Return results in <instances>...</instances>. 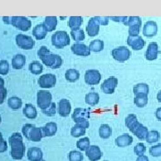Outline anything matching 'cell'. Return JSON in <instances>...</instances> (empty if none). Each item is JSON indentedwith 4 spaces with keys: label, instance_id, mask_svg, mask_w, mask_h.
<instances>
[{
    "label": "cell",
    "instance_id": "cell-3",
    "mask_svg": "<svg viewBox=\"0 0 161 161\" xmlns=\"http://www.w3.org/2000/svg\"><path fill=\"white\" fill-rule=\"evenodd\" d=\"M11 146L10 155L14 159H22L25 153V145L23 143V136L19 132H14L8 139Z\"/></svg>",
    "mask_w": 161,
    "mask_h": 161
},
{
    "label": "cell",
    "instance_id": "cell-41",
    "mask_svg": "<svg viewBox=\"0 0 161 161\" xmlns=\"http://www.w3.org/2000/svg\"><path fill=\"white\" fill-rule=\"evenodd\" d=\"M85 132H86L85 128L80 126V125H75V126L71 129V134L73 137H75V138H78V137L84 135Z\"/></svg>",
    "mask_w": 161,
    "mask_h": 161
},
{
    "label": "cell",
    "instance_id": "cell-57",
    "mask_svg": "<svg viewBox=\"0 0 161 161\" xmlns=\"http://www.w3.org/2000/svg\"><path fill=\"white\" fill-rule=\"evenodd\" d=\"M104 161H108V160H104Z\"/></svg>",
    "mask_w": 161,
    "mask_h": 161
},
{
    "label": "cell",
    "instance_id": "cell-5",
    "mask_svg": "<svg viewBox=\"0 0 161 161\" xmlns=\"http://www.w3.org/2000/svg\"><path fill=\"white\" fill-rule=\"evenodd\" d=\"M90 117H91V112L87 108H77L73 113V120L75 121V125H80L85 129L90 126V122H89Z\"/></svg>",
    "mask_w": 161,
    "mask_h": 161
},
{
    "label": "cell",
    "instance_id": "cell-2",
    "mask_svg": "<svg viewBox=\"0 0 161 161\" xmlns=\"http://www.w3.org/2000/svg\"><path fill=\"white\" fill-rule=\"evenodd\" d=\"M125 125L128 129L140 140H146V137L149 133L147 127L142 125L137 119V116L134 114H130L125 118Z\"/></svg>",
    "mask_w": 161,
    "mask_h": 161
},
{
    "label": "cell",
    "instance_id": "cell-19",
    "mask_svg": "<svg viewBox=\"0 0 161 161\" xmlns=\"http://www.w3.org/2000/svg\"><path fill=\"white\" fill-rule=\"evenodd\" d=\"M72 51L76 56H80V57H88L91 54V50L89 48V47H87L83 43H75L72 47H71Z\"/></svg>",
    "mask_w": 161,
    "mask_h": 161
},
{
    "label": "cell",
    "instance_id": "cell-32",
    "mask_svg": "<svg viewBox=\"0 0 161 161\" xmlns=\"http://www.w3.org/2000/svg\"><path fill=\"white\" fill-rule=\"evenodd\" d=\"M29 70L30 72L33 75H40L43 72V65L39 61H33L30 64Z\"/></svg>",
    "mask_w": 161,
    "mask_h": 161
},
{
    "label": "cell",
    "instance_id": "cell-13",
    "mask_svg": "<svg viewBox=\"0 0 161 161\" xmlns=\"http://www.w3.org/2000/svg\"><path fill=\"white\" fill-rule=\"evenodd\" d=\"M84 80H85V82L89 85H97L100 82L101 75L98 70H88L84 75Z\"/></svg>",
    "mask_w": 161,
    "mask_h": 161
},
{
    "label": "cell",
    "instance_id": "cell-23",
    "mask_svg": "<svg viewBox=\"0 0 161 161\" xmlns=\"http://www.w3.org/2000/svg\"><path fill=\"white\" fill-rule=\"evenodd\" d=\"M133 142L132 136H131L130 134H122L120 136H118L117 138L115 139V144L116 146L120 147V148H124V147H127L130 146Z\"/></svg>",
    "mask_w": 161,
    "mask_h": 161
},
{
    "label": "cell",
    "instance_id": "cell-42",
    "mask_svg": "<svg viewBox=\"0 0 161 161\" xmlns=\"http://www.w3.org/2000/svg\"><path fill=\"white\" fill-rule=\"evenodd\" d=\"M68 159L69 161H82L83 160V155L80 151L72 150L68 154Z\"/></svg>",
    "mask_w": 161,
    "mask_h": 161
},
{
    "label": "cell",
    "instance_id": "cell-17",
    "mask_svg": "<svg viewBox=\"0 0 161 161\" xmlns=\"http://www.w3.org/2000/svg\"><path fill=\"white\" fill-rule=\"evenodd\" d=\"M142 33L147 38H152L158 33V24L154 21H148L144 24Z\"/></svg>",
    "mask_w": 161,
    "mask_h": 161
},
{
    "label": "cell",
    "instance_id": "cell-8",
    "mask_svg": "<svg viewBox=\"0 0 161 161\" xmlns=\"http://www.w3.org/2000/svg\"><path fill=\"white\" fill-rule=\"evenodd\" d=\"M37 104L41 110L47 109L52 104V94L47 91H39L37 93Z\"/></svg>",
    "mask_w": 161,
    "mask_h": 161
},
{
    "label": "cell",
    "instance_id": "cell-48",
    "mask_svg": "<svg viewBox=\"0 0 161 161\" xmlns=\"http://www.w3.org/2000/svg\"><path fill=\"white\" fill-rule=\"evenodd\" d=\"M7 150V143L6 142L3 138L2 133L0 132V153H3Z\"/></svg>",
    "mask_w": 161,
    "mask_h": 161
},
{
    "label": "cell",
    "instance_id": "cell-24",
    "mask_svg": "<svg viewBox=\"0 0 161 161\" xmlns=\"http://www.w3.org/2000/svg\"><path fill=\"white\" fill-rule=\"evenodd\" d=\"M47 34V31L45 28L43 23H40L36 25L32 30V35L35 37V39L38 40H44Z\"/></svg>",
    "mask_w": 161,
    "mask_h": 161
},
{
    "label": "cell",
    "instance_id": "cell-18",
    "mask_svg": "<svg viewBox=\"0 0 161 161\" xmlns=\"http://www.w3.org/2000/svg\"><path fill=\"white\" fill-rule=\"evenodd\" d=\"M72 110V106L68 99L66 98H62L59 102H58V112L62 117H66L70 115Z\"/></svg>",
    "mask_w": 161,
    "mask_h": 161
},
{
    "label": "cell",
    "instance_id": "cell-50",
    "mask_svg": "<svg viewBox=\"0 0 161 161\" xmlns=\"http://www.w3.org/2000/svg\"><path fill=\"white\" fill-rule=\"evenodd\" d=\"M109 17L108 16H98V20L100 25H108L109 23Z\"/></svg>",
    "mask_w": 161,
    "mask_h": 161
},
{
    "label": "cell",
    "instance_id": "cell-22",
    "mask_svg": "<svg viewBox=\"0 0 161 161\" xmlns=\"http://www.w3.org/2000/svg\"><path fill=\"white\" fill-rule=\"evenodd\" d=\"M41 130H42L43 137H51L54 136L58 132V125L54 122H49L45 126L42 127Z\"/></svg>",
    "mask_w": 161,
    "mask_h": 161
},
{
    "label": "cell",
    "instance_id": "cell-14",
    "mask_svg": "<svg viewBox=\"0 0 161 161\" xmlns=\"http://www.w3.org/2000/svg\"><path fill=\"white\" fill-rule=\"evenodd\" d=\"M118 84V80L115 76H111L104 80L101 84V90L106 94H112L115 92V88Z\"/></svg>",
    "mask_w": 161,
    "mask_h": 161
},
{
    "label": "cell",
    "instance_id": "cell-46",
    "mask_svg": "<svg viewBox=\"0 0 161 161\" xmlns=\"http://www.w3.org/2000/svg\"><path fill=\"white\" fill-rule=\"evenodd\" d=\"M145 151H146V147H145V145L143 143L140 142V143L135 145V147H134V153L138 157L144 155Z\"/></svg>",
    "mask_w": 161,
    "mask_h": 161
},
{
    "label": "cell",
    "instance_id": "cell-39",
    "mask_svg": "<svg viewBox=\"0 0 161 161\" xmlns=\"http://www.w3.org/2000/svg\"><path fill=\"white\" fill-rule=\"evenodd\" d=\"M76 146L77 148L80 150V151H86L90 145V139L88 137H84V138L80 139L77 142H76Z\"/></svg>",
    "mask_w": 161,
    "mask_h": 161
},
{
    "label": "cell",
    "instance_id": "cell-25",
    "mask_svg": "<svg viewBox=\"0 0 161 161\" xmlns=\"http://www.w3.org/2000/svg\"><path fill=\"white\" fill-rule=\"evenodd\" d=\"M27 157L30 161H40L42 159L43 152L38 147H32L28 150Z\"/></svg>",
    "mask_w": 161,
    "mask_h": 161
},
{
    "label": "cell",
    "instance_id": "cell-43",
    "mask_svg": "<svg viewBox=\"0 0 161 161\" xmlns=\"http://www.w3.org/2000/svg\"><path fill=\"white\" fill-rule=\"evenodd\" d=\"M42 113L47 116H54L57 113V105L52 102V104L45 110H42Z\"/></svg>",
    "mask_w": 161,
    "mask_h": 161
},
{
    "label": "cell",
    "instance_id": "cell-51",
    "mask_svg": "<svg viewBox=\"0 0 161 161\" xmlns=\"http://www.w3.org/2000/svg\"><path fill=\"white\" fill-rule=\"evenodd\" d=\"M156 117H157V119L158 120L161 121V108H158V109L156 110Z\"/></svg>",
    "mask_w": 161,
    "mask_h": 161
},
{
    "label": "cell",
    "instance_id": "cell-44",
    "mask_svg": "<svg viewBox=\"0 0 161 161\" xmlns=\"http://www.w3.org/2000/svg\"><path fill=\"white\" fill-rule=\"evenodd\" d=\"M9 73V63L6 60L0 61V75H6Z\"/></svg>",
    "mask_w": 161,
    "mask_h": 161
},
{
    "label": "cell",
    "instance_id": "cell-1",
    "mask_svg": "<svg viewBox=\"0 0 161 161\" xmlns=\"http://www.w3.org/2000/svg\"><path fill=\"white\" fill-rule=\"evenodd\" d=\"M38 57L47 67L52 69H58L63 64V59L60 56L51 53L45 46L40 47L38 50Z\"/></svg>",
    "mask_w": 161,
    "mask_h": 161
},
{
    "label": "cell",
    "instance_id": "cell-11",
    "mask_svg": "<svg viewBox=\"0 0 161 161\" xmlns=\"http://www.w3.org/2000/svg\"><path fill=\"white\" fill-rule=\"evenodd\" d=\"M127 26H129V36H139L142 27V19L138 16H130L128 17Z\"/></svg>",
    "mask_w": 161,
    "mask_h": 161
},
{
    "label": "cell",
    "instance_id": "cell-15",
    "mask_svg": "<svg viewBox=\"0 0 161 161\" xmlns=\"http://www.w3.org/2000/svg\"><path fill=\"white\" fill-rule=\"evenodd\" d=\"M99 26H100V23L98 22V16H95V17H92L90 19V21L88 22L87 24L86 31L88 35L90 37H95L98 34V31H99Z\"/></svg>",
    "mask_w": 161,
    "mask_h": 161
},
{
    "label": "cell",
    "instance_id": "cell-28",
    "mask_svg": "<svg viewBox=\"0 0 161 161\" xmlns=\"http://www.w3.org/2000/svg\"><path fill=\"white\" fill-rule=\"evenodd\" d=\"M23 115H25L29 119H35L37 117V109L35 107L31 104H26L24 108H23Z\"/></svg>",
    "mask_w": 161,
    "mask_h": 161
},
{
    "label": "cell",
    "instance_id": "cell-10",
    "mask_svg": "<svg viewBox=\"0 0 161 161\" xmlns=\"http://www.w3.org/2000/svg\"><path fill=\"white\" fill-rule=\"evenodd\" d=\"M15 42L20 48L25 49V50L32 49L35 45V41L30 36L24 34H18L15 37Z\"/></svg>",
    "mask_w": 161,
    "mask_h": 161
},
{
    "label": "cell",
    "instance_id": "cell-31",
    "mask_svg": "<svg viewBox=\"0 0 161 161\" xmlns=\"http://www.w3.org/2000/svg\"><path fill=\"white\" fill-rule=\"evenodd\" d=\"M132 92L134 93V95H138V94L148 95L149 92H150V88H149V85L146 83H138L133 87Z\"/></svg>",
    "mask_w": 161,
    "mask_h": 161
},
{
    "label": "cell",
    "instance_id": "cell-6",
    "mask_svg": "<svg viewBox=\"0 0 161 161\" xmlns=\"http://www.w3.org/2000/svg\"><path fill=\"white\" fill-rule=\"evenodd\" d=\"M22 132L25 136V138L28 139L29 141L38 142H40L41 139L43 138L42 134V130L40 127H36L31 124H26L24 125L22 128Z\"/></svg>",
    "mask_w": 161,
    "mask_h": 161
},
{
    "label": "cell",
    "instance_id": "cell-45",
    "mask_svg": "<svg viewBox=\"0 0 161 161\" xmlns=\"http://www.w3.org/2000/svg\"><path fill=\"white\" fill-rule=\"evenodd\" d=\"M150 155L153 157H160L161 156V144L158 143L150 148Z\"/></svg>",
    "mask_w": 161,
    "mask_h": 161
},
{
    "label": "cell",
    "instance_id": "cell-30",
    "mask_svg": "<svg viewBox=\"0 0 161 161\" xmlns=\"http://www.w3.org/2000/svg\"><path fill=\"white\" fill-rule=\"evenodd\" d=\"M85 102L90 106H96L99 102V95L97 92H90L85 96Z\"/></svg>",
    "mask_w": 161,
    "mask_h": 161
},
{
    "label": "cell",
    "instance_id": "cell-37",
    "mask_svg": "<svg viewBox=\"0 0 161 161\" xmlns=\"http://www.w3.org/2000/svg\"><path fill=\"white\" fill-rule=\"evenodd\" d=\"M89 48L91 51L93 52H100L103 50L104 48V42L100 40H92L90 43Z\"/></svg>",
    "mask_w": 161,
    "mask_h": 161
},
{
    "label": "cell",
    "instance_id": "cell-47",
    "mask_svg": "<svg viewBox=\"0 0 161 161\" xmlns=\"http://www.w3.org/2000/svg\"><path fill=\"white\" fill-rule=\"evenodd\" d=\"M112 21L116 23H122L127 25L128 24V17L127 16H111L109 17Z\"/></svg>",
    "mask_w": 161,
    "mask_h": 161
},
{
    "label": "cell",
    "instance_id": "cell-34",
    "mask_svg": "<svg viewBox=\"0 0 161 161\" xmlns=\"http://www.w3.org/2000/svg\"><path fill=\"white\" fill-rule=\"evenodd\" d=\"M7 103H8V106H9L10 108H12V109L14 110H16L19 109V108L22 107L23 101H22V99L20 98L14 96V97H11L10 98H8Z\"/></svg>",
    "mask_w": 161,
    "mask_h": 161
},
{
    "label": "cell",
    "instance_id": "cell-40",
    "mask_svg": "<svg viewBox=\"0 0 161 161\" xmlns=\"http://www.w3.org/2000/svg\"><path fill=\"white\" fill-rule=\"evenodd\" d=\"M159 138H160L159 132L156 131V130H153V131L149 132L147 137H146V141H147L148 143H155V142L159 141Z\"/></svg>",
    "mask_w": 161,
    "mask_h": 161
},
{
    "label": "cell",
    "instance_id": "cell-21",
    "mask_svg": "<svg viewBox=\"0 0 161 161\" xmlns=\"http://www.w3.org/2000/svg\"><path fill=\"white\" fill-rule=\"evenodd\" d=\"M158 46L156 42H150V44L148 45V48L146 50L145 53V58L148 61H153L158 58Z\"/></svg>",
    "mask_w": 161,
    "mask_h": 161
},
{
    "label": "cell",
    "instance_id": "cell-9",
    "mask_svg": "<svg viewBox=\"0 0 161 161\" xmlns=\"http://www.w3.org/2000/svg\"><path fill=\"white\" fill-rule=\"evenodd\" d=\"M111 55H112L113 58L116 61L125 62L131 57V51L126 47L121 46L114 48L111 52Z\"/></svg>",
    "mask_w": 161,
    "mask_h": 161
},
{
    "label": "cell",
    "instance_id": "cell-4",
    "mask_svg": "<svg viewBox=\"0 0 161 161\" xmlns=\"http://www.w3.org/2000/svg\"><path fill=\"white\" fill-rule=\"evenodd\" d=\"M4 23L12 24L15 28L21 30L23 31H27L31 27V22L27 17L24 16H5L3 17Z\"/></svg>",
    "mask_w": 161,
    "mask_h": 161
},
{
    "label": "cell",
    "instance_id": "cell-27",
    "mask_svg": "<svg viewBox=\"0 0 161 161\" xmlns=\"http://www.w3.org/2000/svg\"><path fill=\"white\" fill-rule=\"evenodd\" d=\"M44 26L47 31V32L53 31L54 30L57 28L58 25V18L56 16H47L44 20Z\"/></svg>",
    "mask_w": 161,
    "mask_h": 161
},
{
    "label": "cell",
    "instance_id": "cell-53",
    "mask_svg": "<svg viewBox=\"0 0 161 161\" xmlns=\"http://www.w3.org/2000/svg\"><path fill=\"white\" fill-rule=\"evenodd\" d=\"M1 88H5V80L3 78L0 77V89Z\"/></svg>",
    "mask_w": 161,
    "mask_h": 161
},
{
    "label": "cell",
    "instance_id": "cell-33",
    "mask_svg": "<svg viewBox=\"0 0 161 161\" xmlns=\"http://www.w3.org/2000/svg\"><path fill=\"white\" fill-rule=\"evenodd\" d=\"M134 104L138 108H143L148 104V95L146 94H138L134 97Z\"/></svg>",
    "mask_w": 161,
    "mask_h": 161
},
{
    "label": "cell",
    "instance_id": "cell-29",
    "mask_svg": "<svg viewBox=\"0 0 161 161\" xmlns=\"http://www.w3.org/2000/svg\"><path fill=\"white\" fill-rule=\"evenodd\" d=\"M83 23V19L81 16H71L68 20V27L71 30L80 29Z\"/></svg>",
    "mask_w": 161,
    "mask_h": 161
},
{
    "label": "cell",
    "instance_id": "cell-20",
    "mask_svg": "<svg viewBox=\"0 0 161 161\" xmlns=\"http://www.w3.org/2000/svg\"><path fill=\"white\" fill-rule=\"evenodd\" d=\"M86 156L91 161H98L102 157V151L96 145H91L86 150Z\"/></svg>",
    "mask_w": 161,
    "mask_h": 161
},
{
    "label": "cell",
    "instance_id": "cell-36",
    "mask_svg": "<svg viewBox=\"0 0 161 161\" xmlns=\"http://www.w3.org/2000/svg\"><path fill=\"white\" fill-rule=\"evenodd\" d=\"M80 78V73L75 69H69L65 72V79L70 82H75Z\"/></svg>",
    "mask_w": 161,
    "mask_h": 161
},
{
    "label": "cell",
    "instance_id": "cell-35",
    "mask_svg": "<svg viewBox=\"0 0 161 161\" xmlns=\"http://www.w3.org/2000/svg\"><path fill=\"white\" fill-rule=\"evenodd\" d=\"M98 133L102 139H108L112 134V129L108 125H101L98 130Z\"/></svg>",
    "mask_w": 161,
    "mask_h": 161
},
{
    "label": "cell",
    "instance_id": "cell-56",
    "mask_svg": "<svg viewBox=\"0 0 161 161\" xmlns=\"http://www.w3.org/2000/svg\"><path fill=\"white\" fill-rule=\"evenodd\" d=\"M40 161H46V160H44V159H41V160H40Z\"/></svg>",
    "mask_w": 161,
    "mask_h": 161
},
{
    "label": "cell",
    "instance_id": "cell-26",
    "mask_svg": "<svg viewBox=\"0 0 161 161\" xmlns=\"http://www.w3.org/2000/svg\"><path fill=\"white\" fill-rule=\"evenodd\" d=\"M26 62V58L22 54L15 55L12 59V66L14 69H22Z\"/></svg>",
    "mask_w": 161,
    "mask_h": 161
},
{
    "label": "cell",
    "instance_id": "cell-12",
    "mask_svg": "<svg viewBox=\"0 0 161 161\" xmlns=\"http://www.w3.org/2000/svg\"><path fill=\"white\" fill-rule=\"evenodd\" d=\"M38 83L43 89H49L53 88L57 83V77L52 74H46L41 75L38 80Z\"/></svg>",
    "mask_w": 161,
    "mask_h": 161
},
{
    "label": "cell",
    "instance_id": "cell-38",
    "mask_svg": "<svg viewBox=\"0 0 161 161\" xmlns=\"http://www.w3.org/2000/svg\"><path fill=\"white\" fill-rule=\"evenodd\" d=\"M71 36L74 39L75 41H77V43H79V41H82L85 39V34L83 30L81 29H75L71 31Z\"/></svg>",
    "mask_w": 161,
    "mask_h": 161
},
{
    "label": "cell",
    "instance_id": "cell-49",
    "mask_svg": "<svg viewBox=\"0 0 161 161\" xmlns=\"http://www.w3.org/2000/svg\"><path fill=\"white\" fill-rule=\"evenodd\" d=\"M6 95H7V90L6 88H1L0 89V105L4 103L6 98Z\"/></svg>",
    "mask_w": 161,
    "mask_h": 161
},
{
    "label": "cell",
    "instance_id": "cell-7",
    "mask_svg": "<svg viewBox=\"0 0 161 161\" xmlns=\"http://www.w3.org/2000/svg\"><path fill=\"white\" fill-rule=\"evenodd\" d=\"M52 45L57 48H64L70 44V38L68 33L64 31H58L52 35Z\"/></svg>",
    "mask_w": 161,
    "mask_h": 161
},
{
    "label": "cell",
    "instance_id": "cell-54",
    "mask_svg": "<svg viewBox=\"0 0 161 161\" xmlns=\"http://www.w3.org/2000/svg\"><path fill=\"white\" fill-rule=\"evenodd\" d=\"M157 98H158V101L161 103V91L158 93V95H157Z\"/></svg>",
    "mask_w": 161,
    "mask_h": 161
},
{
    "label": "cell",
    "instance_id": "cell-55",
    "mask_svg": "<svg viewBox=\"0 0 161 161\" xmlns=\"http://www.w3.org/2000/svg\"><path fill=\"white\" fill-rule=\"evenodd\" d=\"M1 121H2V118H1V115H0V123H1Z\"/></svg>",
    "mask_w": 161,
    "mask_h": 161
},
{
    "label": "cell",
    "instance_id": "cell-52",
    "mask_svg": "<svg viewBox=\"0 0 161 161\" xmlns=\"http://www.w3.org/2000/svg\"><path fill=\"white\" fill-rule=\"evenodd\" d=\"M136 161H149V158L147 157V156H140L138 157V158H137V160Z\"/></svg>",
    "mask_w": 161,
    "mask_h": 161
},
{
    "label": "cell",
    "instance_id": "cell-16",
    "mask_svg": "<svg viewBox=\"0 0 161 161\" xmlns=\"http://www.w3.org/2000/svg\"><path fill=\"white\" fill-rule=\"evenodd\" d=\"M127 44L132 47L133 50H141L145 46V41L141 36H128Z\"/></svg>",
    "mask_w": 161,
    "mask_h": 161
}]
</instances>
